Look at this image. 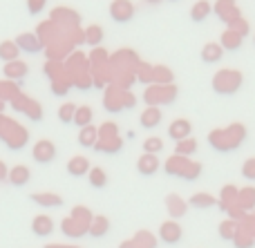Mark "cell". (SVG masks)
Segmentation results:
<instances>
[{
	"label": "cell",
	"instance_id": "cell-1",
	"mask_svg": "<svg viewBox=\"0 0 255 248\" xmlns=\"http://www.w3.org/2000/svg\"><path fill=\"white\" fill-rule=\"evenodd\" d=\"M247 139V128L242 123H233L226 130H213L208 134V143L215 148L217 152H231L240 148V143Z\"/></svg>",
	"mask_w": 255,
	"mask_h": 248
},
{
	"label": "cell",
	"instance_id": "cell-2",
	"mask_svg": "<svg viewBox=\"0 0 255 248\" xmlns=\"http://www.w3.org/2000/svg\"><path fill=\"white\" fill-rule=\"evenodd\" d=\"M242 72L238 70H222L213 76V89L217 94H235L240 87H242Z\"/></svg>",
	"mask_w": 255,
	"mask_h": 248
},
{
	"label": "cell",
	"instance_id": "cell-3",
	"mask_svg": "<svg viewBox=\"0 0 255 248\" xmlns=\"http://www.w3.org/2000/svg\"><path fill=\"white\" fill-rule=\"evenodd\" d=\"M166 172L168 174H175V177H184L188 179V181H193V179H197L199 174H202V165L199 164H193V161H188L186 157H170V159L166 161Z\"/></svg>",
	"mask_w": 255,
	"mask_h": 248
},
{
	"label": "cell",
	"instance_id": "cell-4",
	"mask_svg": "<svg viewBox=\"0 0 255 248\" xmlns=\"http://www.w3.org/2000/svg\"><path fill=\"white\" fill-rule=\"evenodd\" d=\"M177 96L175 85H150L143 92V101L148 103V107H159V105H170Z\"/></svg>",
	"mask_w": 255,
	"mask_h": 248
},
{
	"label": "cell",
	"instance_id": "cell-5",
	"mask_svg": "<svg viewBox=\"0 0 255 248\" xmlns=\"http://www.w3.org/2000/svg\"><path fill=\"white\" fill-rule=\"evenodd\" d=\"M11 103H13V110L25 112V114L29 116L31 121H40V119H43V107H40L36 101H31L29 96H22V94H18V96L13 98Z\"/></svg>",
	"mask_w": 255,
	"mask_h": 248
},
{
	"label": "cell",
	"instance_id": "cell-6",
	"mask_svg": "<svg viewBox=\"0 0 255 248\" xmlns=\"http://www.w3.org/2000/svg\"><path fill=\"white\" fill-rule=\"evenodd\" d=\"M181 237H184V231H181V226L175 222V219L163 222L161 226H159V240H161L163 244L175 246V244H179L181 242Z\"/></svg>",
	"mask_w": 255,
	"mask_h": 248
},
{
	"label": "cell",
	"instance_id": "cell-7",
	"mask_svg": "<svg viewBox=\"0 0 255 248\" xmlns=\"http://www.w3.org/2000/svg\"><path fill=\"white\" fill-rule=\"evenodd\" d=\"M31 157H34V161H38V164H52V161L56 159V146H54L52 141H47V139H40V141L34 143V148H31Z\"/></svg>",
	"mask_w": 255,
	"mask_h": 248
},
{
	"label": "cell",
	"instance_id": "cell-8",
	"mask_svg": "<svg viewBox=\"0 0 255 248\" xmlns=\"http://www.w3.org/2000/svg\"><path fill=\"white\" fill-rule=\"evenodd\" d=\"M110 16H112V20H117V22L132 20V16H134V4H132L130 0H115V2L110 4Z\"/></svg>",
	"mask_w": 255,
	"mask_h": 248
},
{
	"label": "cell",
	"instance_id": "cell-9",
	"mask_svg": "<svg viewBox=\"0 0 255 248\" xmlns=\"http://www.w3.org/2000/svg\"><path fill=\"white\" fill-rule=\"evenodd\" d=\"M13 43L18 45V49H22V52H27V54H38L40 49H43L45 40L40 38L38 34H20Z\"/></svg>",
	"mask_w": 255,
	"mask_h": 248
},
{
	"label": "cell",
	"instance_id": "cell-10",
	"mask_svg": "<svg viewBox=\"0 0 255 248\" xmlns=\"http://www.w3.org/2000/svg\"><path fill=\"white\" fill-rule=\"evenodd\" d=\"M213 11H217V16H220L226 25H231L233 20L240 18V11H238V7H235V0H217Z\"/></svg>",
	"mask_w": 255,
	"mask_h": 248
},
{
	"label": "cell",
	"instance_id": "cell-11",
	"mask_svg": "<svg viewBox=\"0 0 255 248\" xmlns=\"http://www.w3.org/2000/svg\"><path fill=\"white\" fill-rule=\"evenodd\" d=\"M190 132H193V125H190L188 119H175L170 125H168V137L175 139L177 143L184 141V139H188Z\"/></svg>",
	"mask_w": 255,
	"mask_h": 248
},
{
	"label": "cell",
	"instance_id": "cell-12",
	"mask_svg": "<svg viewBox=\"0 0 255 248\" xmlns=\"http://www.w3.org/2000/svg\"><path fill=\"white\" fill-rule=\"evenodd\" d=\"M61 231L65 233V237H83V235H88V231H90V224H83V222H79V219H74V217H67V219H63L61 222Z\"/></svg>",
	"mask_w": 255,
	"mask_h": 248
},
{
	"label": "cell",
	"instance_id": "cell-13",
	"mask_svg": "<svg viewBox=\"0 0 255 248\" xmlns=\"http://www.w3.org/2000/svg\"><path fill=\"white\" fill-rule=\"evenodd\" d=\"M31 233L36 237H49L54 233V219L49 215H36L31 219Z\"/></svg>",
	"mask_w": 255,
	"mask_h": 248
},
{
	"label": "cell",
	"instance_id": "cell-14",
	"mask_svg": "<svg viewBox=\"0 0 255 248\" xmlns=\"http://www.w3.org/2000/svg\"><path fill=\"white\" fill-rule=\"evenodd\" d=\"M103 105H106L108 112H119V110H124V89L110 87V89L106 92Z\"/></svg>",
	"mask_w": 255,
	"mask_h": 248
},
{
	"label": "cell",
	"instance_id": "cell-15",
	"mask_svg": "<svg viewBox=\"0 0 255 248\" xmlns=\"http://www.w3.org/2000/svg\"><path fill=\"white\" fill-rule=\"evenodd\" d=\"M31 201L43 206V208H58V206H63V197L56 195V192H34Z\"/></svg>",
	"mask_w": 255,
	"mask_h": 248
},
{
	"label": "cell",
	"instance_id": "cell-16",
	"mask_svg": "<svg viewBox=\"0 0 255 248\" xmlns=\"http://www.w3.org/2000/svg\"><path fill=\"white\" fill-rule=\"evenodd\" d=\"M136 170H139L141 174H145V177H150V174H154L159 170V157L157 155H141L139 161H136Z\"/></svg>",
	"mask_w": 255,
	"mask_h": 248
},
{
	"label": "cell",
	"instance_id": "cell-17",
	"mask_svg": "<svg viewBox=\"0 0 255 248\" xmlns=\"http://www.w3.org/2000/svg\"><path fill=\"white\" fill-rule=\"evenodd\" d=\"M29 179H31V172H29V168H27V165H13V168L9 170V183H11V186H16V188L27 186V183H29Z\"/></svg>",
	"mask_w": 255,
	"mask_h": 248
},
{
	"label": "cell",
	"instance_id": "cell-18",
	"mask_svg": "<svg viewBox=\"0 0 255 248\" xmlns=\"http://www.w3.org/2000/svg\"><path fill=\"white\" fill-rule=\"evenodd\" d=\"M2 72L7 79H11L13 83H16V81L25 79V76L29 74V67H27V63H22V61H13V63H7Z\"/></svg>",
	"mask_w": 255,
	"mask_h": 248
},
{
	"label": "cell",
	"instance_id": "cell-19",
	"mask_svg": "<svg viewBox=\"0 0 255 248\" xmlns=\"http://www.w3.org/2000/svg\"><path fill=\"white\" fill-rule=\"evenodd\" d=\"M90 161L85 159V157H72L70 161H67V172L72 174V177H83V174L90 172Z\"/></svg>",
	"mask_w": 255,
	"mask_h": 248
},
{
	"label": "cell",
	"instance_id": "cell-20",
	"mask_svg": "<svg viewBox=\"0 0 255 248\" xmlns=\"http://www.w3.org/2000/svg\"><path fill=\"white\" fill-rule=\"evenodd\" d=\"M141 125H143L145 130H152L157 128L159 123H161V110L159 107H145L143 112H141Z\"/></svg>",
	"mask_w": 255,
	"mask_h": 248
},
{
	"label": "cell",
	"instance_id": "cell-21",
	"mask_svg": "<svg viewBox=\"0 0 255 248\" xmlns=\"http://www.w3.org/2000/svg\"><path fill=\"white\" fill-rule=\"evenodd\" d=\"M108 231H110V219L103 217V215H97V217H92L88 235H92V237H103V235H108Z\"/></svg>",
	"mask_w": 255,
	"mask_h": 248
},
{
	"label": "cell",
	"instance_id": "cell-22",
	"mask_svg": "<svg viewBox=\"0 0 255 248\" xmlns=\"http://www.w3.org/2000/svg\"><path fill=\"white\" fill-rule=\"evenodd\" d=\"M222 54H224L222 45L206 43V45H204V49H202V61L206 63V65H211V63H220L222 61Z\"/></svg>",
	"mask_w": 255,
	"mask_h": 248
},
{
	"label": "cell",
	"instance_id": "cell-23",
	"mask_svg": "<svg viewBox=\"0 0 255 248\" xmlns=\"http://www.w3.org/2000/svg\"><path fill=\"white\" fill-rule=\"evenodd\" d=\"M211 13H213V7L208 0H197V2L193 4V9H190V18H193L195 22H204Z\"/></svg>",
	"mask_w": 255,
	"mask_h": 248
},
{
	"label": "cell",
	"instance_id": "cell-24",
	"mask_svg": "<svg viewBox=\"0 0 255 248\" xmlns=\"http://www.w3.org/2000/svg\"><path fill=\"white\" fill-rule=\"evenodd\" d=\"M79 143H81L83 148H94V146L99 143V128H94V125H88V128H81Z\"/></svg>",
	"mask_w": 255,
	"mask_h": 248
},
{
	"label": "cell",
	"instance_id": "cell-25",
	"mask_svg": "<svg viewBox=\"0 0 255 248\" xmlns=\"http://www.w3.org/2000/svg\"><path fill=\"white\" fill-rule=\"evenodd\" d=\"M242 36H238L235 31H231V29H226L224 34H222V49H229V52H238L240 47H242Z\"/></svg>",
	"mask_w": 255,
	"mask_h": 248
},
{
	"label": "cell",
	"instance_id": "cell-26",
	"mask_svg": "<svg viewBox=\"0 0 255 248\" xmlns=\"http://www.w3.org/2000/svg\"><path fill=\"white\" fill-rule=\"evenodd\" d=\"M18 54H20V49H18V45L13 43V40H4V43H0V58H2V63L18 61Z\"/></svg>",
	"mask_w": 255,
	"mask_h": 248
},
{
	"label": "cell",
	"instance_id": "cell-27",
	"mask_svg": "<svg viewBox=\"0 0 255 248\" xmlns=\"http://www.w3.org/2000/svg\"><path fill=\"white\" fill-rule=\"evenodd\" d=\"M121 146H124L121 137H110V139H99V143L94 148H97L99 152H110V155H115V152L121 150Z\"/></svg>",
	"mask_w": 255,
	"mask_h": 248
},
{
	"label": "cell",
	"instance_id": "cell-28",
	"mask_svg": "<svg viewBox=\"0 0 255 248\" xmlns=\"http://www.w3.org/2000/svg\"><path fill=\"white\" fill-rule=\"evenodd\" d=\"M188 204L195 206V208H213V206H217L220 201H217L213 195H208V192H197V195L190 197Z\"/></svg>",
	"mask_w": 255,
	"mask_h": 248
},
{
	"label": "cell",
	"instance_id": "cell-29",
	"mask_svg": "<svg viewBox=\"0 0 255 248\" xmlns=\"http://www.w3.org/2000/svg\"><path fill=\"white\" fill-rule=\"evenodd\" d=\"M92 107L90 105H79L76 107V114H74V123L79 125V128H88V125H92Z\"/></svg>",
	"mask_w": 255,
	"mask_h": 248
},
{
	"label": "cell",
	"instance_id": "cell-30",
	"mask_svg": "<svg viewBox=\"0 0 255 248\" xmlns=\"http://www.w3.org/2000/svg\"><path fill=\"white\" fill-rule=\"evenodd\" d=\"M172 81H175V76H172V72L168 70V67H152V83L154 85H172Z\"/></svg>",
	"mask_w": 255,
	"mask_h": 248
},
{
	"label": "cell",
	"instance_id": "cell-31",
	"mask_svg": "<svg viewBox=\"0 0 255 248\" xmlns=\"http://www.w3.org/2000/svg\"><path fill=\"white\" fill-rule=\"evenodd\" d=\"M186 210H188V206H186L184 199H179L177 195H170V197H168V213H170L175 219H177V217H184Z\"/></svg>",
	"mask_w": 255,
	"mask_h": 248
},
{
	"label": "cell",
	"instance_id": "cell-32",
	"mask_svg": "<svg viewBox=\"0 0 255 248\" xmlns=\"http://www.w3.org/2000/svg\"><path fill=\"white\" fill-rule=\"evenodd\" d=\"M195 150H197V141H195L193 137L184 139V141H179L175 146V155L177 157H186V159H188L190 155H195Z\"/></svg>",
	"mask_w": 255,
	"mask_h": 248
},
{
	"label": "cell",
	"instance_id": "cell-33",
	"mask_svg": "<svg viewBox=\"0 0 255 248\" xmlns=\"http://www.w3.org/2000/svg\"><path fill=\"white\" fill-rule=\"evenodd\" d=\"M83 40H85V45L99 47V45H101V40H103V29L99 25L88 27V29H85V34H83Z\"/></svg>",
	"mask_w": 255,
	"mask_h": 248
},
{
	"label": "cell",
	"instance_id": "cell-34",
	"mask_svg": "<svg viewBox=\"0 0 255 248\" xmlns=\"http://www.w3.org/2000/svg\"><path fill=\"white\" fill-rule=\"evenodd\" d=\"M88 179L92 188H106V183H108V174L103 168H92L88 172Z\"/></svg>",
	"mask_w": 255,
	"mask_h": 248
},
{
	"label": "cell",
	"instance_id": "cell-35",
	"mask_svg": "<svg viewBox=\"0 0 255 248\" xmlns=\"http://www.w3.org/2000/svg\"><path fill=\"white\" fill-rule=\"evenodd\" d=\"M18 96V85L13 83V81H0V98H9V101H13V98Z\"/></svg>",
	"mask_w": 255,
	"mask_h": 248
},
{
	"label": "cell",
	"instance_id": "cell-36",
	"mask_svg": "<svg viewBox=\"0 0 255 248\" xmlns=\"http://www.w3.org/2000/svg\"><path fill=\"white\" fill-rule=\"evenodd\" d=\"M238 233H240V228H238V224H235V219H229V222H224L220 226L222 240H235V237H238Z\"/></svg>",
	"mask_w": 255,
	"mask_h": 248
},
{
	"label": "cell",
	"instance_id": "cell-37",
	"mask_svg": "<svg viewBox=\"0 0 255 248\" xmlns=\"http://www.w3.org/2000/svg\"><path fill=\"white\" fill-rule=\"evenodd\" d=\"M163 150V139L159 137H148L143 141V152L145 155H157V152Z\"/></svg>",
	"mask_w": 255,
	"mask_h": 248
},
{
	"label": "cell",
	"instance_id": "cell-38",
	"mask_svg": "<svg viewBox=\"0 0 255 248\" xmlns=\"http://www.w3.org/2000/svg\"><path fill=\"white\" fill-rule=\"evenodd\" d=\"M74 114H76L74 103H63L61 110H58V119H61L63 123H74Z\"/></svg>",
	"mask_w": 255,
	"mask_h": 248
},
{
	"label": "cell",
	"instance_id": "cell-39",
	"mask_svg": "<svg viewBox=\"0 0 255 248\" xmlns=\"http://www.w3.org/2000/svg\"><path fill=\"white\" fill-rule=\"evenodd\" d=\"M238 204L242 208H253L255 206V188H247V190L238 192Z\"/></svg>",
	"mask_w": 255,
	"mask_h": 248
},
{
	"label": "cell",
	"instance_id": "cell-40",
	"mask_svg": "<svg viewBox=\"0 0 255 248\" xmlns=\"http://www.w3.org/2000/svg\"><path fill=\"white\" fill-rule=\"evenodd\" d=\"M110 137H119V125L108 121V123H103L99 128V139H110Z\"/></svg>",
	"mask_w": 255,
	"mask_h": 248
},
{
	"label": "cell",
	"instance_id": "cell-41",
	"mask_svg": "<svg viewBox=\"0 0 255 248\" xmlns=\"http://www.w3.org/2000/svg\"><path fill=\"white\" fill-rule=\"evenodd\" d=\"M229 29L235 31L238 36H242V38H244V36L249 34V22L244 20V18H238V20H233V22L229 25Z\"/></svg>",
	"mask_w": 255,
	"mask_h": 248
},
{
	"label": "cell",
	"instance_id": "cell-42",
	"mask_svg": "<svg viewBox=\"0 0 255 248\" xmlns=\"http://www.w3.org/2000/svg\"><path fill=\"white\" fill-rule=\"evenodd\" d=\"M242 177L247 179V181H255V157L253 159H247L242 165Z\"/></svg>",
	"mask_w": 255,
	"mask_h": 248
},
{
	"label": "cell",
	"instance_id": "cell-43",
	"mask_svg": "<svg viewBox=\"0 0 255 248\" xmlns=\"http://www.w3.org/2000/svg\"><path fill=\"white\" fill-rule=\"evenodd\" d=\"M238 199V190H235V186H224V190H222V208H226V204L229 201H235Z\"/></svg>",
	"mask_w": 255,
	"mask_h": 248
},
{
	"label": "cell",
	"instance_id": "cell-44",
	"mask_svg": "<svg viewBox=\"0 0 255 248\" xmlns=\"http://www.w3.org/2000/svg\"><path fill=\"white\" fill-rule=\"evenodd\" d=\"M72 217L79 219V222H83V224H90V222H92V215H90V210L83 208V206H79V208L72 210Z\"/></svg>",
	"mask_w": 255,
	"mask_h": 248
},
{
	"label": "cell",
	"instance_id": "cell-45",
	"mask_svg": "<svg viewBox=\"0 0 255 248\" xmlns=\"http://www.w3.org/2000/svg\"><path fill=\"white\" fill-rule=\"evenodd\" d=\"M90 61L94 63V65H103V63H108V54L103 52L101 47H94L92 56H90Z\"/></svg>",
	"mask_w": 255,
	"mask_h": 248
},
{
	"label": "cell",
	"instance_id": "cell-46",
	"mask_svg": "<svg viewBox=\"0 0 255 248\" xmlns=\"http://www.w3.org/2000/svg\"><path fill=\"white\" fill-rule=\"evenodd\" d=\"M235 246L238 248H249V246H253V237H249V235H244V233H238V237H235Z\"/></svg>",
	"mask_w": 255,
	"mask_h": 248
},
{
	"label": "cell",
	"instance_id": "cell-47",
	"mask_svg": "<svg viewBox=\"0 0 255 248\" xmlns=\"http://www.w3.org/2000/svg\"><path fill=\"white\" fill-rule=\"evenodd\" d=\"M43 7H45V0H29V11L31 13L43 11Z\"/></svg>",
	"mask_w": 255,
	"mask_h": 248
},
{
	"label": "cell",
	"instance_id": "cell-48",
	"mask_svg": "<svg viewBox=\"0 0 255 248\" xmlns=\"http://www.w3.org/2000/svg\"><path fill=\"white\" fill-rule=\"evenodd\" d=\"M134 105H136V98L132 96L130 92H124V107H128V110H132Z\"/></svg>",
	"mask_w": 255,
	"mask_h": 248
},
{
	"label": "cell",
	"instance_id": "cell-49",
	"mask_svg": "<svg viewBox=\"0 0 255 248\" xmlns=\"http://www.w3.org/2000/svg\"><path fill=\"white\" fill-rule=\"evenodd\" d=\"M9 179V168L4 161H0V181H7Z\"/></svg>",
	"mask_w": 255,
	"mask_h": 248
},
{
	"label": "cell",
	"instance_id": "cell-50",
	"mask_svg": "<svg viewBox=\"0 0 255 248\" xmlns=\"http://www.w3.org/2000/svg\"><path fill=\"white\" fill-rule=\"evenodd\" d=\"M119 248H134V244H132V242H124Z\"/></svg>",
	"mask_w": 255,
	"mask_h": 248
},
{
	"label": "cell",
	"instance_id": "cell-51",
	"mask_svg": "<svg viewBox=\"0 0 255 248\" xmlns=\"http://www.w3.org/2000/svg\"><path fill=\"white\" fill-rule=\"evenodd\" d=\"M2 110H4V101L0 98V114H2Z\"/></svg>",
	"mask_w": 255,
	"mask_h": 248
},
{
	"label": "cell",
	"instance_id": "cell-52",
	"mask_svg": "<svg viewBox=\"0 0 255 248\" xmlns=\"http://www.w3.org/2000/svg\"><path fill=\"white\" fill-rule=\"evenodd\" d=\"M145 2H150V4H157V2H161V0H145Z\"/></svg>",
	"mask_w": 255,
	"mask_h": 248
},
{
	"label": "cell",
	"instance_id": "cell-53",
	"mask_svg": "<svg viewBox=\"0 0 255 248\" xmlns=\"http://www.w3.org/2000/svg\"><path fill=\"white\" fill-rule=\"evenodd\" d=\"M47 248H65V246H47Z\"/></svg>",
	"mask_w": 255,
	"mask_h": 248
},
{
	"label": "cell",
	"instance_id": "cell-54",
	"mask_svg": "<svg viewBox=\"0 0 255 248\" xmlns=\"http://www.w3.org/2000/svg\"><path fill=\"white\" fill-rule=\"evenodd\" d=\"M170 2H177V0H170Z\"/></svg>",
	"mask_w": 255,
	"mask_h": 248
},
{
	"label": "cell",
	"instance_id": "cell-55",
	"mask_svg": "<svg viewBox=\"0 0 255 248\" xmlns=\"http://www.w3.org/2000/svg\"><path fill=\"white\" fill-rule=\"evenodd\" d=\"M253 40H255V36H253Z\"/></svg>",
	"mask_w": 255,
	"mask_h": 248
}]
</instances>
